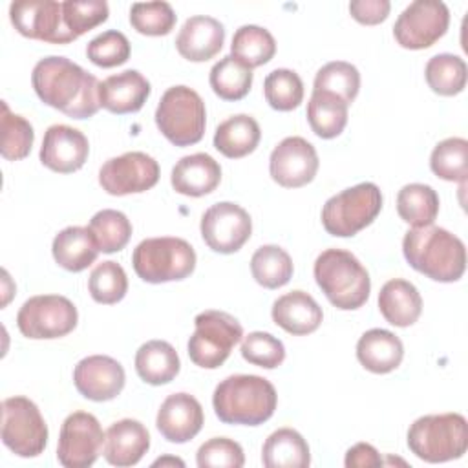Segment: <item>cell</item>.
I'll list each match as a JSON object with an SVG mask.
<instances>
[{
  "label": "cell",
  "mask_w": 468,
  "mask_h": 468,
  "mask_svg": "<svg viewBox=\"0 0 468 468\" xmlns=\"http://www.w3.org/2000/svg\"><path fill=\"white\" fill-rule=\"evenodd\" d=\"M271 314L278 327L296 336L314 333L324 318L322 307L305 291H291L280 296L272 303Z\"/></svg>",
  "instance_id": "25"
},
{
  "label": "cell",
  "mask_w": 468,
  "mask_h": 468,
  "mask_svg": "<svg viewBox=\"0 0 468 468\" xmlns=\"http://www.w3.org/2000/svg\"><path fill=\"white\" fill-rule=\"evenodd\" d=\"M397 212L411 227L433 225L439 214V196L424 183L404 185L397 194Z\"/></svg>",
  "instance_id": "33"
},
{
  "label": "cell",
  "mask_w": 468,
  "mask_h": 468,
  "mask_svg": "<svg viewBox=\"0 0 468 468\" xmlns=\"http://www.w3.org/2000/svg\"><path fill=\"white\" fill-rule=\"evenodd\" d=\"M132 265L146 283L179 282L194 272L196 252L183 238H146L133 249Z\"/></svg>",
  "instance_id": "6"
},
{
  "label": "cell",
  "mask_w": 468,
  "mask_h": 468,
  "mask_svg": "<svg viewBox=\"0 0 468 468\" xmlns=\"http://www.w3.org/2000/svg\"><path fill=\"white\" fill-rule=\"evenodd\" d=\"M157 181L159 165L144 152H126L112 157L99 170V185L112 196L146 192Z\"/></svg>",
  "instance_id": "16"
},
{
  "label": "cell",
  "mask_w": 468,
  "mask_h": 468,
  "mask_svg": "<svg viewBox=\"0 0 468 468\" xmlns=\"http://www.w3.org/2000/svg\"><path fill=\"white\" fill-rule=\"evenodd\" d=\"M150 448V433L135 419H121L106 430L104 459L112 466L126 468L137 464Z\"/></svg>",
  "instance_id": "23"
},
{
  "label": "cell",
  "mask_w": 468,
  "mask_h": 468,
  "mask_svg": "<svg viewBox=\"0 0 468 468\" xmlns=\"http://www.w3.org/2000/svg\"><path fill=\"white\" fill-rule=\"evenodd\" d=\"M263 93L271 108L278 112H291L303 101V82L296 71L280 68L265 77Z\"/></svg>",
  "instance_id": "42"
},
{
  "label": "cell",
  "mask_w": 468,
  "mask_h": 468,
  "mask_svg": "<svg viewBox=\"0 0 468 468\" xmlns=\"http://www.w3.org/2000/svg\"><path fill=\"white\" fill-rule=\"evenodd\" d=\"M90 154V143L86 135L68 124H53L46 130L40 161L46 168L58 174H71L84 166Z\"/></svg>",
  "instance_id": "19"
},
{
  "label": "cell",
  "mask_w": 468,
  "mask_h": 468,
  "mask_svg": "<svg viewBox=\"0 0 468 468\" xmlns=\"http://www.w3.org/2000/svg\"><path fill=\"white\" fill-rule=\"evenodd\" d=\"M219 181L221 166L212 155L205 152L181 157L172 168L170 176L174 190L188 197H201L214 192Z\"/></svg>",
  "instance_id": "24"
},
{
  "label": "cell",
  "mask_w": 468,
  "mask_h": 468,
  "mask_svg": "<svg viewBox=\"0 0 468 468\" xmlns=\"http://www.w3.org/2000/svg\"><path fill=\"white\" fill-rule=\"evenodd\" d=\"M316 285L325 298L342 311L362 307L371 291V280L366 267L355 254L344 249L324 250L313 267Z\"/></svg>",
  "instance_id": "4"
},
{
  "label": "cell",
  "mask_w": 468,
  "mask_h": 468,
  "mask_svg": "<svg viewBox=\"0 0 468 468\" xmlns=\"http://www.w3.org/2000/svg\"><path fill=\"white\" fill-rule=\"evenodd\" d=\"M430 168L444 181L464 183L468 176V141L448 137L437 143L430 155Z\"/></svg>",
  "instance_id": "40"
},
{
  "label": "cell",
  "mask_w": 468,
  "mask_h": 468,
  "mask_svg": "<svg viewBox=\"0 0 468 468\" xmlns=\"http://www.w3.org/2000/svg\"><path fill=\"white\" fill-rule=\"evenodd\" d=\"M241 356L254 366L274 369L285 360V347L283 342L271 333L265 331H252L243 336L241 342Z\"/></svg>",
  "instance_id": "46"
},
{
  "label": "cell",
  "mask_w": 468,
  "mask_h": 468,
  "mask_svg": "<svg viewBox=\"0 0 468 468\" xmlns=\"http://www.w3.org/2000/svg\"><path fill=\"white\" fill-rule=\"evenodd\" d=\"M155 124L172 144H196L205 133V102L196 90L188 86H172L163 93L157 104Z\"/></svg>",
  "instance_id": "7"
},
{
  "label": "cell",
  "mask_w": 468,
  "mask_h": 468,
  "mask_svg": "<svg viewBox=\"0 0 468 468\" xmlns=\"http://www.w3.org/2000/svg\"><path fill=\"white\" fill-rule=\"evenodd\" d=\"M31 84L44 104L71 119L93 117L101 108L97 77L66 57L40 58L33 68Z\"/></svg>",
  "instance_id": "1"
},
{
  "label": "cell",
  "mask_w": 468,
  "mask_h": 468,
  "mask_svg": "<svg viewBox=\"0 0 468 468\" xmlns=\"http://www.w3.org/2000/svg\"><path fill=\"white\" fill-rule=\"evenodd\" d=\"M51 252L55 261L69 271V272H80L88 269L101 252L93 234L88 227H66L62 229L55 238L51 245Z\"/></svg>",
  "instance_id": "28"
},
{
  "label": "cell",
  "mask_w": 468,
  "mask_h": 468,
  "mask_svg": "<svg viewBox=\"0 0 468 468\" xmlns=\"http://www.w3.org/2000/svg\"><path fill=\"white\" fill-rule=\"evenodd\" d=\"M62 11L64 24L75 38L106 22L110 15L108 4L104 0H66L62 2Z\"/></svg>",
  "instance_id": "47"
},
{
  "label": "cell",
  "mask_w": 468,
  "mask_h": 468,
  "mask_svg": "<svg viewBox=\"0 0 468 468\" xmlns=\"http://www.w3.org/2000/svg\"><path fill=\"white\" fill-rule=\"evenodd\" d=\"M382 208V192L375 183H358L325 201L322 225L327 234L351 238L371 225Z\"/></svg>",
  "instance_id": "8"
},
{
  "label": "cell",
  "mask_w": 468,
  "mask_h": 468,
  "mask_svg": "<svg viewBox=\"0 0 468 468\" xmlns=\"http://www.w3.org/2000/svg\"><path fill=\"white\" fill-rule=\"evenodd\" d=\"M90 232L101 252L112 254L122 250L132 238V223L130 219L113 208L99 210L88 225Z\"/></svg>",
  "instance_id": "38"
},
{
  "label": "cell",
  "mask_w": 468,
  "mask_h": 468,
  "mask_svg": "<svg viewBox=\"0 0 468 468\" xmlns=\"http://www.w3.org/2000/svg\"><path fill=\"white\" fill-rule=\"evenodd\" d=\"M181 369L177 351L165 340H150L135 353V371L141 380L152 386L172 382Z\"/></svg>",
  "instance_id": "30"
},
{
  "label": "cell",
  "mask_w": 468,
  "mask_h": 468,
  "mask_svg": "<svg viewBox=\"0 0 468 468\" xmlns=\"http://www.w3.org/2000/svg\"><path fill=\"white\" fill-rule=\"evenodd\" d=\"M9 18L15 29L33 40L49 44H69L77 40L64 24L62 2L22 0L9 5Z\"/></svg>",
  "instance_id": "15"
},
{
  "label": "cell",
  "mask_w": 468,
  "mask_h": 468,
  "mask_svg": "<svg viewBox=\"0 0 468 468\" xmlns=\"http://www.w3.org/2000/svg\"><path fill=\"white\" fill-rule=\"evenodd\" d=\"M391 4L388 0H353L349 4L351 16L366 26L380 24L388 18Z\"/></svg>",
  "instance_id": "49"
},
{
  "label": "cell",
  "mask_w": 468,
  "mask_h": 468,
  "mask_svg": "<svg viewBox=\"0 0 468 468\" xmlns=\"http://www.w3.org/2000/svg\"><path fill=\"white\" fill-rule=\"evenodd\" d=\"M450 26V11L439 0H415L393 26L395 40L406 49H426L444 37Z\"/></svg>",
  "instance_id": "12"
},
{
  "label": "cell",
  "mask_w": 468,
  "mask_h": 468,
  "mask_svg": "<svg viewBox=\"0 0 468 468\" xmlns=\"http://www.w3.org/2000/svg\"><path fill=\"white\" fill-rule=\"evenodd\" d=\"M106 433L95 415L88 411L69 413L62 426L57 444V459L66 468L91 466L104 448Z\"/></svg>",
  "instance_id": "13"
},
{
  "label": "cell",
  "mask_w": 468,
  "mask_h": 468,
  "mask_svg": "<svg viewBox=\"0 0 468 468\" xmlns=\"http://www.w3.org/2000/svg\"><path fill=\"white\" fill-rule=\"evenodd\" d=\"M344 464L347 468H373L382 464V457L375 446L367 442H358L347 450Z\"/></svg>",
  "instance_id": "50"
},
{
  "label": "cell",
  "mask_w": 468,
  "mask_h": 468,
  "mask_svg": "<svg viewBox=\"0 0 468 468\" xmlns=\"http://www.w3.org/2000/svg\"><path fill=\"white\" fill-rule=\"evenodd\" d=\"M79 322L77 307L60 294H38L26 300L16 314L18 331L26 338L51 340L69 335Z\"/></svg>",
  "instance_id": "11"
},
{
  "label": "cell",
  "mask_w": 468,
  "mask_h": 468,
  "mask_svg": "<svg viewBox=\"0 0 468 468\" xmlns=\"http://www.w3.org/2000/svg\"><path fill=\"white\" fill-rule=\"evenodd\" d=\"M166 464H177V466H185V463L181 461V459H177V457H161V459H157V461H154V466H166Z\"/></svg>",
  "instance_id": "51"
},
{
  "label": "cell",
  "mask_w": 468,
  "mask_h": 468,
  "mask_svg": "<svg viewBox=\"0 0 468 468\" xmlns=\"http://www.w3.org/2000/svg\"><path fill=\"white\" fill-rule=\"evenodd\" d=\"M2 442L18 457H37L44 452L48 426L27 397L16 395L2 402Z\"/></svg>",
  "instance_id": "10"
},
{
  "label": "cell",
  "mask_w": 468,
  "mask_h": 468,
  "mask_svg": "<svg viewBox=\"0 0 468 468\" xmlns=\"http://www.w3.org/2000/svg\"><path fill=\"white\" fill-rule=\"evenodd\" d=\"M88 291L97 303L112 305L121 302L128 292V278L124 269L112 260L99 263L88 278Z\"/></svg>",
  "instance_id": "43"
},
{
  "label": "cell",
  "mask_w": 468,
  "mask_h": 468,
  "mask_svg": "<svg viewBox=\"0 0 468 468\" xmlns=\"http://www.w3.org/2000/svg\"><path fill=\"white\" fill-rule=\"evenodd\" d=\"M360 90V73L351 62L333 60L316 71L313 91H324L340 97L351 104Z\"/></svg>",
  "instance_id": "39"
},
{
  "label": "cell",
  "mask_w": 468,
  "mask_h": 468,
  "mask_svg": "<svg viewBox=\"0 0 468 468\" xmlns=\"http://www.w3.org/2000/svg\"><path fill=\"white\" fill-rule=\"evenodd\" d=\"M404 356V346L388 329H369L356 342V358L371 373L384 375L397 369Z\"/></svg>",
  "instance_id": "26"
},
{
  "label": "cell",
  "mask_w": 468,
  "mask_h": 468,
  "mask_svg": "<svg viewBox=\"0 0 468 468\" xmlns=\"http://www.w3.org/2000/svg\"><path fill=\"white\" fill-rule=\"evenodd\" d=\"M196 331L188 338V356L203 369H218L241 340V324L225 311L208 309L194 318Z\"/></svg>",
  "instance_id": "9"
},
{
  "label": "cell",
  "mask_w": 468,
  "mask_h": 468,
  "mask_svg": "<svg viewBox=\"0 0 468 468\" xmlns=\"http://www.w3.org/2000/svg\"><path fill=\"white\" fill-rule=\"evenodd\" d=\"M0 130H2L0 154L4 159L18 161V159H24L29 155L33 141H35L33 126L22 115L13 113L5 101H2Z\"/></svg>",
  "instance_id": "41"
},
{
  "label": "cell",
  "mask_w": 468,
  "mask_h": 468,
  "mask_svg": "<svg viewBox=\"0 0 468 468\" xmlns=\"http://www.w3.org/2000/svg\"><path fill=\"white\" fill-rule=\"evenodd\" d=\"M276 53V40L269 29L247 24L236 29L230 44V55L250 69L267 64Z\"/></svg>",
  "instance_id": "35"
},
{
  "label": "cell",
  "mask_w": 468,
  "mask_h": 468,
  "mask_svg": "<svg viewBox=\"0 0 468 468\" xmlns=\"http://www.w3.org/2000/svg\"><path fill=\"white\" fill-rule=\"evenodd\" d=\"M212 91L223 101L243 99L252 86V69L232 55L218 60L208 75Z\"/></svg>",
  "instance_id": "34"
},
{
  "label": "cell",
  "mask_w": 468,
  "mask_h": 468,
  "mask_svg": "<svg viewBox=\"0 0 468 468\" xmlns=\"http://www.w3.org/2000/svg\"><path fill=\"white\" fill-rule=\"evenodd\" d=\"M408 448L426 463L459 459L468 450V422L461 413L419 417L408 430Z\"/></svg>",
  "instance_id": "5"
},
{
  "label": "cell",
  "mask_w": 468,
  "mask_h": 468,
  "mask_svg": "<svg viewBox=\"0 0 468 468\" xmlns=\"http://www.w3.org/2000/svg\"><path fill=\"white\" fill-rule=\"evenodd\" d=\"M150 91H152L150 82L137 69H126V71L110 75L101 82L99 86L101 108L117 115L135 113L144 106Z\"/></svg>",
  "instance_id": "22"
},
{
  "label": "cell",
  "mask_w": 468,
  "mask_h": 468,
  "mask_svg": "<svg viewBox=\"0 0 468 468\" xmlns=\"http://www.w3.org/2000/svg\"><path fill=\"white\" fill-rule=\"evenodd\" d=\"M205 422L203 408L196 397L190 393H172L168 395L155 419V426L159 433L176 444L188 442L194 439Z\"/></svg>",
  "instance_id": "20"
},
{
  "label": "cell",
  "mask_w": 468,
  "mask_h": 468,
  "mask_svg": "<svg viewBox=\"0 0 468 468\" xmlns=\"http://www.w3.org/2000/svg\"><path fill=\"white\" fill-rule=\"evenodd\" d=\"M260 139L258 121L247 113H238L219 122L214 132V148L229 159H239L252 154Z\"/></svg>",
  "instance_id": "29"
},
{
  "label": "cell",
  "mask_w": 468,
  "mask_h": 468,
  "mask_svg": "<svg viewBox=\"0 0 468 468\" xmlns=\"http://www.w3.org/2000/svg\"><path fill=\"white\" fill-rule=\"evenodd\" d=\"M424 77L431 91L453 97L466 86V62L457 55L439 53L428 60Z\"/></svg>",
  "instance_id": "37"
},
{
  "label": "cell",
  "mask_w": 468,
  "mask_h": 468,
  "mask_svg": "<svg viewBox=\"0 0 468 468\" xmlns=\"http://www.w3.org/2000/svg\"><path fill=\"white\" fill-rule=\"evenodd\" d=\"M225 42V27L219 20L196 15L185 20L176 38V49L190 62H205L216 57Z\"/></svg>",
  "instance_id": "21"
},
{
  "label": "cell",
  "mask_w": 468,
  "mask_h": 468,
  "mask_svg": "<svg viewBox=\"0 0 468 468\" xmlns=\"http://www.w3.org/2000/svg\"><path fill=\"white\" fill-rule=\"evenodd\" d=\"M292 260L278 245H261L250 258L252 278L265 289L283 287L292 278Z\"/></svg>",
  "instance_id": "36"
},
{
  "label": "cell",
  "mask_w": 468,
  "mask_h": 468,
  "mask_svg": "<svg viewBox=\"0 0 468 468\" xmlns=\"http://www.w3.org/2000/svg\"><path fill=\"white\" fill-rule=\"evenodd\" d=\"M347 106L336 95L313 91L307 102V122L311 130L322 139L340 135L347 124Z\"/></svg>",
  "instance_id": "32"
},
{
  "label": "cell",
  "mask_w": 468,
  "mask_h": 468,
  "mask_svg": "<svg viewBox=\"0 0 468 468\" xmlns=\"http://www.w3.org/2000/svg\"><path fill=\"white\" fill-rule=\"evenodd\" d=\"M276 404L274 386L260 375H230L212 395L214 411L225 424L260 426L272 417Z\"/></svg>",
  "instance_id": "3"
},
{
  "label": "cell",
  "mask_w": 468,
  "mask_h": 468,
  "mask_svg": "<svg viewBox=\"0 0 468 468\" xmlns=\"http://www.w3.org/2000/svg\"><path fill=\"white\" fill-rule=\"evenodd\" d=\"M199 468H241L245 464L243 448L229 437H212L196 453Z\"/></svg>",
  "instance_id": "48"
},
{
  "label": "cell",
  "mask_w": 468,
  "mask_h": 468,
  "mask_svg": "<svg viewBox=\"0 0 468 468\" xmlns=\"http://www.w3.org/2000/svg\"><path fill=\"white\" fill-rule=\"evenodd\" d=\"M378 311L395 327L413 325L422 313L420 292L411 282L393 278L378 292Z\"/></svg>",
  "instance_id": "27"
},
{
  "label": "cell",
  "mask_w": 468,
  "mask_h": 468,
  "mask_svg": "<svg viewBox=\"0 0 468 468\" xmlns=\"http://www.w3.org/2000/svg\"><path fill=\"white\" fill-rule=\"evenodd\" d=\"M130 40L117 29H108L86 46L88 58L99 68H115L130 58Z\"/></svg>",
  "instance_id": "45"
},
{
  "label": "cell",
  "mask_w": 468,
  "mask_h": 468,
  "mask_svg": "<svg viewBox=\"0 0 468 468\" xmlns=\"http://www.w3.org/2000/svg\"><path fill=\"white\" fill-rule=\"evenodd\" d=\"M177 15L174 13L168 2H146L133 4L130 7V24L132 27L148 37L168 35L176 26Z\"/></svg>",
  "instance_id": "44"
},
{
  "label": "cell",
  "mask_w": 468,
  "mask_h": 468,
  "mask_svg": "<svg viewBox=\"0 0 468 468\" xmlns=\"http://www.w3.org/2000/svg\"><path fill=\"white\" fill-rule=\"evenodd\" d=\"M261 463L265 468H307L311 464L309 444L296 430L280 428L263 442Z\"/></svg>",
  "instance_id": "31"
},
{
  "label": "cell",
  "mask_w": 468,
  "mask_h": 468,
  "mask_svg": "<svg viewBox=\"0 0 468 468\" xmlns=\"http://www.w3.org/2000/svg\"><path fill=\"white\" fill-rule=\"evenodd\" d=\"M402 252L410 267L435 282H457L466 269L464 243L442 227L410 229L402 239Z\"/></svg>",
  "instance_id": "2"
},
{
  "label": "cell",
  "mask_w": 468,
  "mask_h": 468,
  "mask_svg": "<svg viewBox=\"0 0 468 468\" xmlns=\"http://www.w3.org/2000/svg\"><path fill=\"white\" fill-rule=\"evenodd\" d=\"M124 382V367L108 355L86 356L73 369V384L77 391L84 399L95 402L115 399L122 391Z\"/></svg>",
  "instance_id": "18"
},
{
  "label": "cell",
  "mask_w": 468,
  "mask_h": 468,
  "mask_svg": "<svg viewBox=\"0 0 468 468\" xmlns=\"http://www.w3.org/2000/svg\"><path fill=\"white\" fill-rule=\"evenodd\" d=\"M269 172L280 186L300 188L314 179L318 154L307 139L298 135L285 137L271 152Z\"/></svg>",
  "instance_id": "17"
},
{
  "label": "cell",
  "mask_w": 468,
  "mask_h": 468,
  "mask_svg": "<svg viewBox=\"0 0 468 468\" xmlns=\"http://www.w3.org/2000/svg\"><path fill=\"white\" fill-rule=\"evenodd\" d=\"M199 229L208 249L219 254H232L249 241L252 234V219L243 207L221 201L205 210Z\"/></svg>",
  "instance_id": "14"
}]
</instances>
